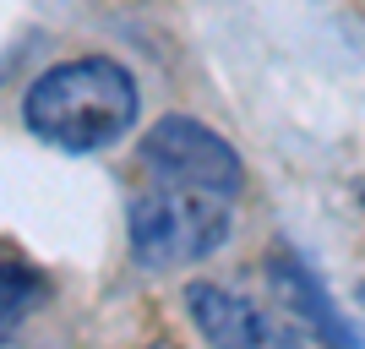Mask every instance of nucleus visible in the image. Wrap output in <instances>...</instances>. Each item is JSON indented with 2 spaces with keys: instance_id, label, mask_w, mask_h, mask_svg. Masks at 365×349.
<instances>
[{
  "instance_id": "1",
  "label": "nucleus",
  "mask_w": 365,
  "mask_h": 349,
  "mask_svg": "<svg viewBox=\"0 0 365 349\" xmlns=\"http://www.w3.org/2000/svg\"><path fill=\"white\" fill-rule=\"evenodd\" d=\"M22 121L38 142L61 153H98L125 137L137 121V82L109 55H76L38 71L22 98Z\"/></svg>"
},
{
  "instance_id": "2",
  "label": "nucleus",
  "mask_w": 365,
  "mask_h": 349,
  "mask_svg": "<svg viewBox=\"0 0 365 349\" xmlns=\"http://www.w3.org/2000/svg\"><path fill=\"white\" fill-rule=\"evenodd\" d=\"M131 251L148 268H175V262H202L229 241V197L197 191V186L148 181L131 197L125 213Z\"/></svg>"
},
{
  "instance_id": "5",
  "label": "nucleus",
  "mask_w": 365,
  "mask_h": 349,
  "mask_svg": "<svg viewBox=\"0 0 365 349\" xmlns=\"http://www.w3.org/2000/svg\"><path fill=\"white\" fill-rule=\"evenodd\" d=\"M267 284L278 289L284 311H289V317H300V333H317V338H344V344H354V328H349L344 317H338L333 305H327L322 284L311 278V268H305L300 257H289V251H273V262H267Z\"/></svg>"
},
{
  "instance_id": "3",
  "label": "nucleus",
  "mask_w": 365,
  "mask_h": 349,
  "mask_svg": "<svg viewBox=\"0 0 365 349\" xmlns=\"http://www.w3.org/2000/svg\"><path fill=\"white\" fill-rule=\"evenodd\" d=\"M137 164L148 181H169V186H197V191H218V197H240L245 169L240 153L218 137L213 126L191 121V115H164L153 121L137 142Z\"/></svg>"
},
{
  "instance_id": "6",
  "label": "nucleus",
  "mask_w": 365,
  "mask_h": 349,
  "mask_svg": "<svg viewBox=\"0 0 365 349\" xmlns=\"http://www.w3.org/2000/svg\"><path fill=\"white\" fill-rule=\"evenodd\" d=\"M44 305V278L28 262H0V344Z\"/></svg>"
},
{
  "instance_id": "4",
  "label": "nucleus",
  "mask_w": 365,
  "mask_h": 349,
  "mask_svg": "<svg viewBox=\"0 0 365 349\" xmlns=\"http://www.w3.org/2000/svg\"><path fill=\"white\" fill-rule=\"evenodd\" d=\"M185 311L197 322V333L207 344H229V349H245V344H289V328L273 322L262 305L240 300L235 289L213 284V278H197V284H185Z\"/></svg>"
}]
</instances>
